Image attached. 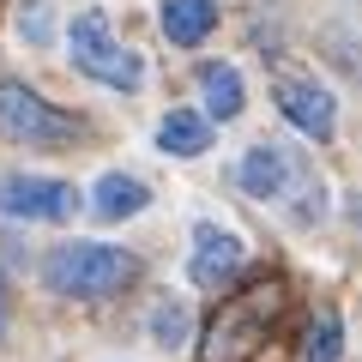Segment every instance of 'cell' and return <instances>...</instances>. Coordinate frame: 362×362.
<instances>
[{
	"label": "cell",
	"mask_w": 362,
	"mask_h": 362,
	"mask_svg": "<svg viewBox=\"0 0 362 362\" xmlns=\"http://www.w3.org/2000/svg\"><path fill=\"white\" fill-rule=\"evenodd\" d=\"M284 314V284H254V290H235V296L218 302L206 326V344H199V362H247L259 356V344L272 338Z\"/></svg>",
	"instance_id": "1"
},
{
	"label": "cell",
	"mask_w": 362,
	"mask_h": 362,
	"mask_svg": "<svg viewBox=\"0 0 362 362\" xmlns=\"http://www.w3.org/2000/svg\"><path fill=\"white\" fill-rule=\"evenodd\" d=\"M42 278L61 296H85V302L90 296H115L121 284H133V254H121L109 242H61L42 259Z\"/></svg>",
	"instance_id": "2"
},
{
	"label": "cell",
	"mask_w": 362,
	"mask_h": 362,
	"mask_svg": "<svg viewBox=\"0 0 362 362\" xmlns=\"http://www.w3.org/2000/svg\"><path fill=\"white\" fill-rule=\"evenodd\" d=\"M66 49H73V66H78V73H90L97 85H109V90H133V85L145 78L139 54L121 49V42L109 37L103 13H78L73 30H66Z\"/></svg>",
	"instance_id": "3"
},
{
	"label": "cell",
	"mask_w": 362,
	"mask_h": 362,
	"mask_svg": "<svg viewBox=\"0 0 362 362\" xmlns=\"http://www.w3.org/2000/svg\"><path fill=\"white\" fill-rule=\"evenodd\" d=\"M0 133L25 139V145H61V139H73V121L54 115L30 85H0Z\"/></svg>",
	"instance_id": "4"
},
{
	"label": "cell",
	"mask_w": 362,
	"mask_h": 362,
	"mask_svg": "<svg viewBox=\"0 0 362 362\" xmlns=\"http://www.w3.org/2000/svg\"><path fill=\"white\" fill-rule=\"evenodd\" d=\"M0 211H13V218H73L78 194L49 175H0Z\"/></svg>",
	"instance_id": "5"
},
{
	"label": "cell",
	"mask_w": 362,
	"mask_h": 362,
	"mask_svg": "<svg viewBox=\"0 0 362 362\" xmlns=\"http://www.w3.org/2000/svg\"><path fill=\"white\" fill-rule=\"evenodd\" d=\"M278 109L320 145L332 139V127H338V109H332V97H326L320 85H278Z\"/></svg>",
	"instance_id": "6"
},
{
	"label": "cell",
	"mask_w": 362,
	"mask_h": 362,
	"mask_svg": "<svg viewBox=\"0 0 362 362\" xmlns=\"http://www.w3.org/2000/svg\"><path fill=\"white\" fill-rule=\"evenodd\" d=\"M163 37L175 42V49H194V42L211 37V25H218V0H163Z\"/></svg>",
	"instance_id": "7"
},
{
	"label": "cell",
	"mask_w": 362,
	"mask_h": 362,
	"mask_svg": "<svg viewBox=\"0 0 362 362\" xmlns=\"http://www.w3.org/2000/svg\"><path fill=\"white\" fill-rule=\"evenodd\" d=\"M242 187L254 199H284L290 187V157L278 151V145H254V151L242 157Z\"/></svg>",
	"instance_id": "8"
},
{
	"label": "cell",
	"mask_w": 362,
	"mask_h": 362,
	"mask_svg": "<svg viewBox=\"0 0 362 362\" xmlns=\"http://www.w3.org/2000/svg\"><path fill=\"white\" fill-rule=\"evenodd\" d=\"M235 259H242V242L223 230H199V247H194V284H223L235 272Z\"/></svg>",
	"instance_id": "9"
},
{
	"label": "cell",
	"mask_w": 362,
	"mask_h": 362,
	"mask_svg": "<svg viewBox=\"0 0 362 362\" xmlns=\"http://www.w3.org/2000/svg\"><path fill=\"white\" fill-rule=\"evenodd\" d=\"M199 90H206V109H211L218 121H235V115H242V73H235V66L206 61V66H199Z\"/></svg>",
	"instance_id": "10"
},
{
	"label": "cell",
	"mask_w": 362,
	"mask_h": 362,
	"mask_svg": "<svg viewBox=\"0 0 362 362\" xmlns=\"http://www.w3.org/2000/svg\"><path fill=\"white\" fill-rule=\"evenodd\" d=\"M157 145L175 151V157H199L211 145V121L206 115H187V109H169L163 127H157Z\"/></svg>",
	"instance_id": "11"
},
{
	"label": "cell",
	"mask_w": 362,
	"mask_h": 362,
	"mask_svg": "<svg viewBox=\"0 0 362 362\" xmlns=\"http://www.w3.org/2000/svg\"><path fill=\"white\" fill-rule=\"evenodd\" d=\"M145 199H151V194H145L133 175H103L90 206H97V218H133V211H145Z\"/></svg>",
	"instance_id": "12"
},
{
	"label": "cell",
	"mask_w": 362,
	"mask_h": 362,
	"mask_svg": "<svg viewBox=\"0 0 362 362\" xmlns=\"http://www.w3.org/2000/svg\"><path fill=\"white\" fill-rule=\"evenodd\" d=\"M338 314H320L314 320V332H308V344H302V362H338Z\"/></svg>",
	"instance_id": "13"
},
{
	"label": "cell",
	"mask_w": 362,
	"mask_h": 362,
	"mask_svg": "<svg viewBox=\"0 0 362 362\" xmlns=\"http://www.w3.org/2000/svg\"><path fill=\"white\" fill-rule=\"evenodd\" d=\"M18 37H25V42H49V37H54L49 0H25V6H18Z\"/></svg>",
	"instance_id": "14"
},
{
	"label": "cell",
	"mask_w": 362,
	"mask_h": 362,
	"mask_svg": "<svg viewBox=\"0 0 362 362\" xmlns=\"http://www.w3.org/2000/svg\"><path fill=\"white\" fill-rule=\"evenodd\" d=\"M181 332H187V314H181V302H163V308L151 314V344L175 350V344H181Z\"/></svg>",
	"instance_id": "15"
},
{
	"label": "cell",
	"mask_w": 362,
	"mask_h": 362,
	"mask_svg": "<svg viewBox=\"0 0 362 362\" xmlns=\"http://www.w3.org/2000/svg\"><path fill=\"white\" fill-rule=\"evenodd\" d=\"M0 332H6V284H0Z\"/></svg>",
	"instance_id": "16"
}]
</instances>
